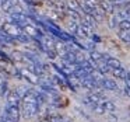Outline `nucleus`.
I'll return each instance as SVG.
<instances>
[{
	"label": "nucleus",
	"instance_id": "7ed1b4c3",
	"mask_svg": "<svg viewBox=\"0 0 130 122\" xmlns=\"http://www.w3.org/2000/svg\"><path fill=\"white\" fill-rule=\"evenodd\" d=\"M4 118L9 122H20L21 118V104H9L6 102Z\"/></svg>",
	"mask_w": 130,
	"mask_h": 122
},
{
	"label": "nucleus",
	"instance_id": "4468645a",
	"mask_svg": "<svg viewBox=\"0 0 130 122\" xmlns=\"http://www.w3.org/2000/svg\"><path fill=\"white\" fill-rule=\"evenodd\" d=\"M0 122H9V121H7V119L4 118V116H0Z\"/></svg>",
	"mask_w": 130,
	"mask_h": 122
},
{
	"label": "nucleus",
	"instance_id": "dca6fc26",
	"mask_svg": "<svg viewBox=\"0 0 130 122\" xmlns=\"http://www.w3.org/2000/svg\"><path fill=\"white\" fill-rule=\"evenodd\" d=\"M39 122H48V116H46V118H43V119H41Z\"/></svg>",
	"mask_w": 130,
	"mask_h": 122
},
{
	"label": "nucleus",
	"instance_id": "f8f14e48",
	"mask_svg": "<svg viewBox=\"0 0 130 122\" xmlns=\"http://www.w3.org/2000/svg\"><path fill=\"white\" fill-rule=\"evenodd\" d=\"M123 82H124V87L130 88V70H127V73H126V77L123 79Z\"/></svg>",
	"mask_w": 130,
	"mask_h": 122
},
{
	"label": "nucleus",
	"instance_id": "20e7f679",
	"mask_svg": "<svg viewBox=\"0 0 130 122\" xmlns=\"http://www.w3.org/2000/svg\"><path fill=\"white\" fill-rule=\"evenodd\" d=\"M15 74L20 76L21 79L27 80V82L31 83V84H39L41 83L39 82V76H38L34 70H31L29 67H23V66L15 67Z\"/></svg>",
	"mask_w": 130,
	"mask_h": 122
},
{
	"label": "nucleus",
	"instance_id": "9d476101",
	"mask_svg": "<svg viewBox=\"0 0 130 122\" xmlns=\"http://www.w3.org/2000/svg\"><path fill=\"white\" fill-rule=\"evenodd\" d=\"M119 38H120V41H123L124 44H130V30L129 31L119 32Z\"/></svg>",
	"mask_w": 130,
	"mask_h": 122
},
{
	"label": "nucleus",
	"instance_id": "9b49d317",
	"mask_svg": "<svg viewBox=\"0 0 130 122\" xmlns=\"http://www.w3.org/2000/svg\"><path fill=\"white\" fill-rule=\"evenodd\" d=\"M48 122H64L63 116L60 115H49L48 116Z\"/></svg>",
	"mask_w": 130,
	"mask_h": 122
},
{
	"label": "nucleus",
	"instance_id": "1a4fd4ad",
	"mask_svg": "<svg viewBox=\"0 0 130 122\" xmlns=\"http://www.w3.org/2000/svg\"><path fill=\"white\" fill-rule=\"evenodd\" d=\"M116 28L119 30V32H122V31H129L130 30V17H127V18H124V20H120L118 23V27Z\"/></svg>",
	"mask_w": 130,
	"mask_h": 122
},
{
	"label": "nucleus",
	"instance_id": "423d86ee",
	"mask_svg": "<svg viewBox=\"0 0 130 122\" xmlns=\"http://www.w3.org/2000/svg\"><path fill=\"white\" fill-rule=\"evenodd\" d=\"M98 84H99V88H101V90H108V91H118L119 90L115 80L108 79V77H105V76L98 82Z\"/></svg>",
	"mask_w": 130,
	"mask_h": 122
},
{
	"label": "nucleus",
	"instance_id": "2eb2a0df",
	"mask_svg": "<svg viewBox=\"0 0 130 122\" xmlns=\"http://www.w3.org/2000/svg\"><path fill=\"white\" fill-rule=\"evenodd\" d=\"M24 2H25V3L28 4V6H31V4H32V2H31V0H24Z\"/></svg>",
	"mask_w": 130,
	"mask_h": 122
},
{
	"label": "nucleus",
	"instance_id": "0eeeda50",
	"mask_svg": "<svg viewBox=\"0 0 130 122\" xmlns=\"http://www.w3.org/2000/svg\"><path fill=\"white\" fill-rule=\"evenodd\" d=\"M14 44H15V41L10 35H7L6 32H3L0 30V46H11Z\"/></svg>",
	"mask_w": 130,
	"mask_h": 122
},
{
	"label": "nucleus",
	"instance_id": "39448f33",
	"mask_svg": "<svg viewBox=\"0 0 130 122\" xmlns=\"http://www.w3.org/2000/svg\"><path fill=\"white\" fill-rule=\"evenodd\" d=\"M0 10L6 14H11L14 11H23L18 4V0H0Z\"/></svg>",
	"mask_w": 130,
	"mask_h": 122
},
{
	"label": "nucleus",
	"instance_id": "6e6552de",
	"mask_svg": "<svg viewBox=\"0 0 130 122\" xmlns=\"http://www.w3.org/2000/svg\"><path fill=\"white\" fill-rule=\"evenodd\" d=\"M126 73H127V70L122 66V67H116V69H112L110 70V74H112L115 79H120V80H123L124 77H126Z\"/></svg>",
	"mask_w": 130,
	"mask_h": 122
},
{
	"label": "nucleus",
	"instance_id": "f03ea898",
	"mask_svg": "<svg viewBox=\"0 0 130 122\" xmlns=\"http://www.w3.org/2000/svg\"><path fill=\"white\" fill-rule=\"evenodd\" d=\"M91 110L94 111V112L99 114V115H102V114H109V112H115L116 107L115 104H113L110 100H108L106 97H104V98H101L96 104H94L92 107H91Z\"/></svg>",
	"mask_w": 130,
	"mask_h": 122
},
{
	"label": "nucleus",
	"instance_id": "f257e3e1",
	"mask_svg": "<svg viewBox=\"0 0 130 122\" xmlns=\"http://www.w3.org/2000/svg\"><path fill=\"white\" fill-rule=\"evenodd\" d=\"M45 102L43 96L34 90H27L21 98V115L25 119L34 118L39 112L41 104Z\"/></svg>",
	"mask_w": 130,
	"mask_h": 122
},
{
	"label": "nucleus",
	"instance_id": "ddd939ff",
	"mask_svg": "<svg viewBox=\"0 0 130 122\" xmlns=\"http://www.w3.org/2000/svg\"><path fill=\"white\" fill-rule=\"evenodd\" d=\"M124 94H126L127 97H130V88H127V87H124Z\"/></svg>",
	"mask_w": 130,
	"mask_h": 122
}]
</instances>
